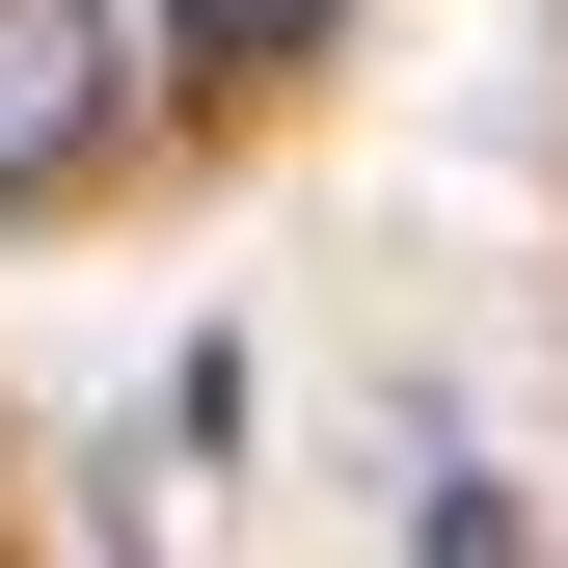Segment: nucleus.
<instances>
[{
  "mask_svg": "<svg viewBox=\"0 0 568 568\" xmlns=\"http://www.w3.org/2000/svg\"><path fill=\"white\" fill-rule=\"evenodd\" d=\"M135 135V0H0V190H82Z\"/></svg>",
  "mask_w": 568,
  "mask_h": 568,
  "instance_id": "obj_1",
  "label": "nucleus"
},
{
  "mask_svg": "<svg viewBox=\"0 0 568 568\" xmlns=\"http://www.w3.org/2000/svg\"><path fill=\"white\" fill-rule=\"evenodd\" d=\"M352 0H135V54H190V82H298Z\"/></svg>",
  "mask_w": 568,
  "mask_h": 568,
  "instance_id": "obj_2",
  "label": "nucleus"
}]
</instances>
